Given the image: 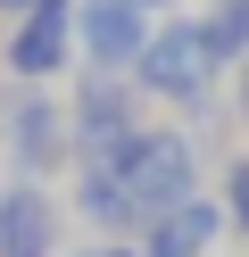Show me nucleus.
<instances>
[{"instance_id": "3", "label": "nucleus", "mask_w": 249, "mask_h": 257, "mask_svg": "<svg viewBox=\"0 0 249 257\" xmlns=\"http://www.w3.org/2000/svg\"><path fill=\"white\" fill-rule=\"evenodd\" d=\"M0 141H9L17 183H50L58 166H75V124H66V100H50L42 83H25L0 116Z\"/></svg>"}, {"instance_id": "2", "label": "nucleus", "mask_w": 249, "mask_h": 257, "mask_svg": "<svg viewBox=\"0 0 249 257\" xmlns=\"http://www.w3.org/2000/svg\"><path fill=\"white\" fill-rule=\"evenodd\" d=\"M108 166L125 174V191H133V207H141V224L166 216V207H183V199H199V141L183 133V124H141V133H133Z\"/></svg>"}, {"instance_id": "13", "label": "nucleus", "mask_w": 249, "mask_h": 257, "mask_svg": "<svg viewBox=\"0 0 249 257\" xmlns=\"http://www.w3.org/2000/svg\"><path fill=\"white\" fill-rule=\"evenodd\" d=\"M25 9H42V0H0V17H25Z\"/></svg>"}, {"instance_id": "10", "label": "nucleus", "mask_w": 249, "mask_h": 257, "mask_svg": "<svg viewBox=\"0 0 249 257\" xmlns=\"http://www.w3.org/2000/svg\"><path fill=\"white\" fill-rule=\"evenodd\" d=\"M224 216H232V232L249 240V150L224 166Z\"/></svg>"}, {"instance_id": "11", "label": "nucleus", "mask_w": 249, "mask_h": 257, "mask_svg": "<svg viewBox=\"0 0 249 257\" xmlns=\"http://www.w3.org/2000/svg\"><path fill=\"white\" fill-rule=\"evenodd\" d=\"M232 124H241V133H249V58H241V67H232Z\"/></svg>"}, {"instance_id": "9", "label": "nucleus", "mask_w": 249, "mask_h": 257, "mask_svg": "<svg viewBox=\"0 0 249 257\" xmlns=\"http://www.w3.org/2000/svg\"><path fill=\"white\" fill-rule=\"evenodd\" d=\"M75 216L92 224V232H108V240L141 232V207H133L125 174H116L108 158H75Z\"/></svg>"}, {"instance_id": "14", "label": "nucleus", "mask_w": 249, "mask_h": 257, "mask_svg": "<svg viewBox=\"0 0 249 257\" xmlns=\"http://www.w3.org/2000/svg\"><path fill=\"white\" fill-rule=\"evenodd\" d=\"M141 9H149V17H158V9H183V0H141Z\"/></svg>"}, {"instance_id": "1", "label": "nucleus", "mask_w": 249, "mask_h": 257, "mask_svg": "<svg viewBox=\"0 0 249 257\" xmlns=\"http://www.w3.org/2000/svg\"><path fill=\"white\" fill-rule=\"evenodd\" d=\"M216 75L224 67H216V50H208V25L199 17H158L133 83H141V100H175L183 116H208L216 108Z\"/></svg>"}, {"instance_id": "12", "label": "nucleus", "mask_w": 249, "mask_h": 257, "mask_svg": "<svg viewBox=\"0 0 249 257\" xmlns=\"http://www.w3.org/2000/svg\"><path fill=\"white\" fill-rule=\"evenodd\" d=\"M75 257H141V240H92V249H75Z\"/></svg>"}, {"instance_id": "5", "label": "nucleus", "mask_w": 249, "mask_h": 257, "mask_svg": "<svg viewBox=\"0 0 249 257\" xmlns=\"http://www.w3.org/2000/svg\"><path fill=\"white\" fill-rule=\"evenodd\" d=\"M149 34H158V17L141 0H75V50L100 75H133L141 50H149Z\"/></svg>"}, {"instance_id": "4", "label": "nucleus", "mask_w": 249, "mask_h": 257, "mask_svg": "<svg viewBox=\"0 0 249 257\" xmlns=\"http://www.w3.org/2000/svg\"><path fill=\"white\" fill-rule=\"evenodd\" d=\"M66 124H75V158H116L133 133H141V83L83 67L75 100H66Z\"/></svg>"}, {"instance_id": "7", "label": "nucleus", "mask_w": 249, "mask_h": 257, "mask_svg": "<svg viewBox=\"0 0 249 257\" xmlns=\"http://www.w3.org/2000/svg\"><path fill=\"white\" fill-rule=\"evenodd\" d=\"M66 207L50 199V183H9L0 191V257H58Z\"/></svg>"}, {"instance_id": "8", "label": "nucleus", "mask_w": 249, "mask_h": 257, "mask_svg": "<svg viewBox=\"0 0 249 257\" xmlns=\"http://www.w3.org/2000/svg\"><path fill=\"white\" fill-rule=\"evenodd\" d=\"M232 232V216H224V199H183V207H166V216H149L141 224V257H208L216 240Z\"/></svg>"}, {"instance_id": "6", "label": "nucleus", "mask_w": 249, "mask_h": 257, "mask_svg": "<svg viewBox=\"0 0 249 257\" xmlns=\"http://www.w3.org/2000/svg\"><path fill=\"white\" fill-rule=\"evenodd\" d=\"M75 58H83L75 50V0H42V9H25L9 25V75L17 83H58Z\"/></svg>"}]
</instances>
